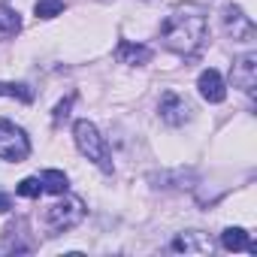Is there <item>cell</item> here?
<instances>
[{"mask_svg":"<svg viewBox=\"0 0 257 257\" xmlns=\"http://www.w3.org/2000/svg\"><path fill=\"white\" fill-rule=\"evenodd\" d=\"M209 37V13L200 4H179L161 25V40L176 55H194Z\"/></svg>","mask_w":257,"mask_h":257,"instance_id":"1","label":"cell"},{"mask_svg":"<svg viewBox=\"0 0 257 257\" xmlns=\"http://www.w3.org/2000/svg\"><path fill=\"white\" fill-rule=\"evenodd\" d=\"M73 140H76V149H79L88 161H94L103 173H112V155H109V149H106V140L100 137V131H97L88 118H79V121L73 124Z\"/></svg>","mask_w":257,"mask_h":257,"instance_id":"2","label":"cell"},{"mask_svg":"<svg viewBox=\"0 0 257 257\" xmlns=\"http://www.w3.org/2000/svg\"><path fill=\"white\" fill-rule=\"evenodd\" d=\"M28 155H31L28 134L10 118H0V161L22 164V161H28Z\"/></svg>","mask_w":257,"mask_h":257,"instance_id":"3","label":"cell"},{"mask_svg":"<svg viewBox=\"0 0 257 257\" xmlns=\"http://www.w3.org/2000/svg\"><path fill=\"white\" fill-rule=\"evenodd\" d=\"M85 218V206L79 197H64L61 203L49 206L43 212V224L52 230V233H64V230H73L79 221Z\"/></svg>","mask_w":257,"mask_h":257,"instance_id":"4","label":"cell"},{"mask_svg":"<svg viewBox=\"0 0 257 257\" xmlns=\"http://www.w3.org/2000/svg\"><path fill=\"white\" fill-rule=\"evenodd\" d=\"M230 79H233V88H242L245 94H251L257 88V55L248 52V55L236 58L233 70H230Z\"/></svg>","mask_w":257,"mask_h":257,"instance_id":"5","label":"cell"},{"mask_svg":"<svg viewBox=\"0 0 257 257\" xmlns=\"http://www.w3.org/2000/svg\"><path fill=\"white\" fill-rule=\"evenodd\" d=\"M191 103L182 97V94H176V91H167L164 97H161V118L167 121V124H173V127H182L188 118H191Z\"/></svg>","mask_w":257,"mask_h":257,"instance_id":"6","label":"cell"},{"mask_svg":"<svg viewBox=\"0 0 257 257\" xmlns=\"http://www.w3.org/2000/svg\"><path fill=\"white\" fill-rule=\"evenodd\" d=\"M224 28H227V34H230L236 43H245V40L254 37V22H251L239 7H227V10H224Z\"/></svg>","mask_w":257,"mask_h":257,"instance_id":"7","label":"cell"},{"mask_svg":"<svg viewBox=\"0 0 257 257\" xmlns=\"http://www.w3.org/2000/svg\"><path fill=\"white\" fill-rule=\"evenodd\" d=\"M155 58V52L149 46H140V43H131V40H121L115 46V61L118 64H131V67H143Z\"/></svg>","mask_w":257,"mask_h":257,"instance_id":"8","label":"cell"},{"mask_svg":"<svg viewBox=\"0 0 257 257\" xmlns=\"http://www.w3.org/2000/svg\"><path fill=\"white\" fill-rule=\"evenodd\" d=\"M197 88H200L203 100H209V103H224V97H227L224 79H221V73H218V70H212V67L200 73V79H197Z\"/></svg>","mask_w":257,"mask_h":257,"instance_id":"9","label":"cell"},{"mask_svg":"<svg viewBox=\"0 0 257 257\" xmlns=\"http://www.w3.org/2000/svg\"><path fill=\"white\" fill-rule=\"evenodd\" d=\"M173 251H185V254H209L212 251V239L200 230H188V233H179L173 239Z\"/></svg>","mask_w":257,"mask_h":257,"instance_id":"10","label":"cell"},{"mask_svg":"<svg viewBox=\"0 0 257 257\" xmlns=\"http://www.w3.org/2000/svg\"><path fill=\"white\" fill-rule=\"evenodd\" d=\"M221 245H224L227 251H248V254H257V242H251L242 227H227V230L221 233Z\"/></svg>","mask_w":257,"mask_h":257,"instance_id":"11","label":"cell"},{"mask_svg":"<svg viewBox=\"0 0 257 257\" xmlns=\"http://www.w3.org/2000/svg\"><path fill=\"white\" fill-rule=\"evenodd\" d=\"M19 31H22V16L7 4H0V40H13Z\"/></svg>","mask_w":257,"mask_h":257,"instance_id":"12","label":"cell"},{"mask_svg":"<svg viewBox=\"0 0 257 257\" xmlns=\"http://www.w3.org/2000/svg\"><path fill=\"white\" fill-rule=\"evenodd\" d=\"M67 188H70V179H67L61 170H46V173H43V191L64 197V194H67Z\"/></svg>","mask_w":257,"mask_h":257,"instance_id":"13","label":"cell"},{"mask_svg":"<svg viewBox=\"0 0 257 257\" xmlns=\"http://www.w3.org/2000/svg\"><path fill=\"white\" fill-rule=\"evenodd\" d=\"M0 97H13L22 103H34V88L25 82H0Z\"/></svg>","mask_w":257,"mask_h":257,"instance_id":"14","label":"cell"},{"mask_svg":"<svg viewBox=\"0 0 257 257\" xmlns=\"http://www.w3.org/2000/svg\"><path fill=\"white\" fill-rule=\"evenodd\" d=\"M34 13H37V19H55L64 13V0H37Z\"/></svg>","mask_w":257,"mask_h":257,"instance_id":"15","label":"cell"},{"mask_svg":"<svg viewBox=\"0 0 257 257\" xmlns=\"http://www.w3.org/2000/svg\"><path fill=\"white\" fill-rule=\"evenodd\" d=\"M16 194L31 197V200L40 197V194H43V179H34V176H31V179H22V182L16 185Z\"/></svg>","mask_w":257,"mask_h":257,"instance_id":"16","label":"cell"},{"mask_svg":"<svg viewBox=\"0 0 257 257\" xmlns=\"http://www.w3.org/2000/svg\"><path fill=\"white\" fill-rule=\"evenodd\" d=\"M70 106H73V97H67L64 103H58V109H55V124H61V121L67 118V112H70Z\"/></svg>","mask_w":257,"mask_h":257,"instance_id":"17","label":"cell"},{"mask_svg":"<svg viewBox=\"0 0 257 257\" xmlns=\"http://www.w3.org/2000/svg\"><path fill=\"white\" fill-rule=\"evenodd\" d=\"M10 209H13V200L7 194H0V212H10Z\"/></svg>","mask_w":257,"mask_h":257,"instance_id":"18","label":"cell"},{"mask_svg":"<svg viewBox=\"0 0 257 257\" xmlns=\"http://www.w3.org/2000/svg\"><path fill=\"white\" fill-rule=\"evenodd\" d=\"M0 4H7V0H0Z\"/></svg>","mask_w":257,"mask_h":257,"instance_id":"19","label":"cell"}]
</instances>
